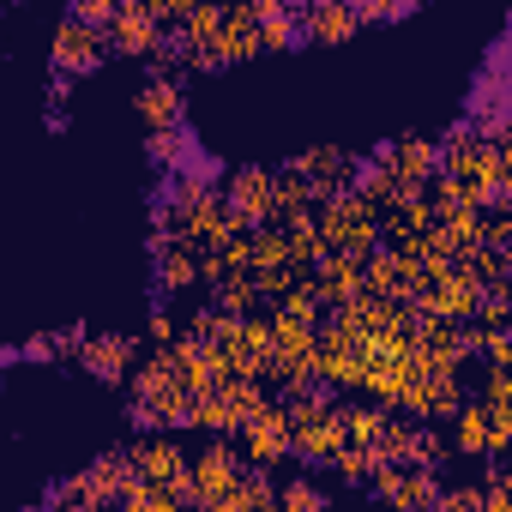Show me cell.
<instances>
[{
	"instance_id": "6da1fadb",
	"label": "cell",
	"mask_w": 512,
	"mask_h": 512,
	"mask_svg": "<svg viewBox=\"0 0 512 512\" xmlns=\"http://www.w3.org/2000/svg\"><path fill=\"white\" fill-rule=\"evenodd\" d=\"M314 229H320V247L326 253H350V260H374V241H380V211L362 199V193H326L314 205Z\"/></svg>"
},
{
	"instance_id": "7a4b0ae2",
	"label": "cell",
	"mask_w": 512,
	"mask_h": 512,
	"mask_svg": "<svg viewBox=\"0 0 512 512\" xmlns=\"http://www.w3.org/2000/svg\"><path fill=\"white\" fill-rule=\"evenodd\" d=\"M187 410H193V392L175 380L169 350H157V356L133 374V416H139V428L169 434V428H181V422H187Z\"/></svg>"
},
{
	"instance_id": "3957f363",
	"label": "cell",
	"mask_w": 512,
	"mask_h": 512,
	"mask_svg": "<svg viewBox=\"0 0 512 512\" xmlns=\"http://www.w3.org/2000/svg\"><path fill=\"white\" fill-rule=\"evenodd\" d=\"M260 410H272V398H266V386H260V380H223V386H211V392H199V398H193L187 422H193V428H205V434H241Z\"/></svg>"
},
{
	"instance_id": "277c9868",
	"label": "cell",
	"mask_w": 512,
	"mask_h": 512,
	"mask_svg": "<svg viewBox=\"0 0 512 512\" xmlns=\"http://www.w3.org/2000/svg\"><path fill=\"white\" fill-rule=\"evenodd\" d=\"M241 476H247V464L235 458V446L211 440L199 458H187V506H199V512H217Z\"/></svg>"
},
{
	"instance_id": "5b68a950",
	"label": "cell",
	"mask_w": 512,
	"mask_h": 512,
	"mask_svg": "<svg viewBox=\"0 0 512 512\" xmlns=\"http://www.w3.org/2000/svg\"><path fill=\"white\" fill-rule=\"evenodd\" d=\"M223 205H229V217H235L241 229H266V223L278 217V175H272V169H235Z\"/></svg>"
},
{
	"instance_id": "8992f818",
	"label": "cell",
	"mask_w": 512,
	"mask_h": 512,
	"mask_svg": "<svg viewBox=\"0 0 512 512\" xmlns=\"http://www.w3.org/2000/svg\"><path fill=\"white\" fill-rule=\"evenodd\" d=\"M374 494H380L386 506H398V512H428L434 494H440V482H434V470H422V464H380Z\"/></svg>"
},
{
	"instance_id": "52a82bcc",
	"label": "cell",
	"mask_w": 512,
	"mask_h": 512,
	"mask_svg": "<svg viewBox=\"0 0 512 512\" xmlns=\"http://www.w3.org/2000/svg\"><path fill=\"white\" fill-rule=\"evenodd\" d=\"M127 464H133V476H139V482H169V488L187 500V452H181L169 434L139 440V446L127 452Z\"/></svg>"
},
{
	"instance_id": "ba28073f",
	"label": "cell",
	"mask_w": 512,
	"mask_h": 512,
	"mask_svg": "<svg viewBox=\"0 0 512 512\" xmlns=\"http://www.w3.org/2000/svg\"><path fill=\"white\" fill-rule=\"evenodd\" d=\"M284 452H290V422L272 404V410H260V416L241 428V458H247V470H272Z\"/></svg>"
},
{
	"instance_id": "9c48e42d",
	"label": "cell",
	"mask_w": 512,
	"mask_h": 512,
	"mask_svg": "<svg viewBox=\"0 0 512 512\" xmlns=\"http://www.w3.org/2000/svg\"><path fill=\"white\" fill-rule=\"evenodd\" d=\"M103 43L115 55H145V49H163V25L151 19L145 0H133V7H115V19L103 25Z\"/></svg>"
},
{
	"instance_id": "30bf717a",
	"label": "cell",
	"mask_w": 512,
	"mask_h": 512,
	"mask_svg": "<svg viewBox=\"0 0 512 512\" xmlns=\"http://www.w3.org/2000/svg\"><path fill=\"white\" fill-rule=\"evenodd\" d=\"M103 55H109L103 31L67 13V19H61V31H55V67H61V73H91Z\"/></svg>"
},
{
	"instance_id": "8fae6325",
	"label": "cell",
	"mask_w": 512,
	"mask_h": 512,
	"mask_svg": "<svg viewBox=\"0 0 512 512\" xmlns=\"http://www.w3.org/2000/svg\"><path fill=\"white\" fill-rule=\"evenodd\" d=\"M308 290L320 308H344L350 296H362V260H350V253H326V260L308 272Z\"/></svg>"
},
{
	"instance_id": "7c38bea8",
	"label": "cell",
	"mask_w": 512,
	"mask_h": 512,
	"mask_svg": "<svg viewBox=\"0 0 512 512\" xmlns=\"http://www.w3.org/2000/svg\"><path fill=\"white\" fill-rule=\"evenodd\" d=\"M247 55H266L260 25H253V7H223V31L211 43V67L217 61H247Z\"/></svg>"
},
{
	"instance_id": "4fadbf2b",
	"label": "cell",
	"mask_w": 512,
	"mask_h": 512,
	"mask_svg": "<svg viewBox=\"0 0 512 512\" xmlns=\"http://www.w3.org/2000/svg\"><path fill=\"white\" fill-rule=\"evenodd\" d=\"M356 31H362L356 7H338V0H320V7L296 13V37H308V43H350Z\"/></svg>"
},
{
	"instance_id": "5bb4252c",
	"label": "cell",
	"mask_w": 512,
	"mask_h": 512,
	"mask_svg": "<svg viewBox=\"0 0 512 512\" xmlns=\"http://www.w3.org/2000/svg\"><path fill=\"white\" fill-rule=\"evenodd\" d=\"M79 362H85V374H97V380H127V362H133V338H121V332H103V338H85V350H79Z\"/></svg>"
},
{
	"instance_id": "9a60e30c",
	"label": "cell",
	"mask_w": 512,
	"mask_h": 512,
	"mask_svg": "<svg viewBox=\"0 0 512 512\" xmlns=\"http://www.w3.org/2000/svg\"><path fill=\"white\" fill-rule=\"evenodd\" d=\"M181 85L175 79H151L145 91H139V121L151 127V133H175L181 127Z\"/></svg>"
},
{
	"instance_id": "2e32d148",
	"label": "cell",
	"mask_w": 512,
	"mask_h": 512,
	"mask_svg": "<svg viewBox=\"0 0 512 512\" xmlns=\"http://www.w3.org/2000/svg\"><path fill=\"white\" fill-rule=\"evenodd\" d=\"M452 452H464V458H482V452H494V428H488V410L482 404H458L452 410V440H446Z\"/></svg>"
},
{
	"instance_id": "e0dca14e",
	"label": "cell",
	"mask_w": 512,
	"mask_h": 512,
	"mask_svg": "<svg viewBox=\"0 0 512 512\" xmlns=\"http://www.w3.org/2000/svg\"><path fill=\"white\" fill-rule=\"evenodd\" d=\"M217 512H278V488L266 482V470H247V476L229 488V500H223Z\"/></svg>"
},
{
	"instance_id": "ac0fdd59",
	"label": "cell",
	"mask_w": 512,
	"mask_h": 512,
	"mask_svg": "<svg viewBox=\"0 0 512 512\" xmlns=\"http://www.w3.org/2000/svg\"><path fill=\"white\" fill-rule=\"evenodd\" d=\"M157 284L163 290H193L199 284V253H187L181 241H163V253H157Z\"/></svg>"
},
{
	"instance_id": "d6986e66",
	"label": "cell",
	"mask_w": 512,
	"mask_h": 512,
	"mask_svg": "<svg viewBox=\"0 0 512 512\" xmlns=\"http://www.w3.org/2000/svg\"><path fill=\"white\" fill-rule=\"evenodd\" d=\"M121 512H187V500L169 488V482H127V494H121Z\"/></svg>"
},
{
	"instance_id": "ffe728a7",
	"label": "cell",
	"mask_w": 512,
	"mask_h": 512,
	"mask_svg": "<svg viewBox=\"0 0 512 512\" xmlns=\"http://www.w3.org/2000/svg\"><path fill=\"white\" fill-rule=\"evenodd\" d=\"M338 428H344V446H374L380 428H386V410L380 404H344L338 410Z\"/></svg>"
},
{
	"instance_id": "44dd1931",
	"label": "cell",
	"mask_w": 512,
	"mask_h": 512,
	"mask_svg": "<svg viewBox=\"0 0 512 512\" xmlns=\"http://www.w3.org/2000/svg\"><path fill=\"white\" fill-rule=\"evenodd\" d=\"M326 470H332L338 482L362 488V482H374V476H380V452H374V446H344V452H338V458H332Z\"/></svg>"
},
{
	"instance_id": "7402d4cb",
	"label": "cell",
	"mask_w": 512,
	"mask_h": 512,
	"mask_svg": "<svg viewBox=\"0 0 512 512\" xmlns=\"http://www.w3.org/2000/svg\"><path fill=\"white\" fill-rule=\"evenodd\" d=\"M253 25H260V43H266V49H290V43H296V13L278 7V0L253 7Z\"/></svg>"
},
{
	"instance_id": "603a6c76",
	"label": "cell",
	"mask_w": 512,
	"mask_h": 512,
	"mask_svg": "<svg viewBox=\"0 0 512 512\" xmlns=\"http://www.w3.org/2000/svg\"><path fill=\"white\" fill-rule=\"evenodd\" d=\"M332 500H326V488L314 482V476H290L284 488H278V512H326Z\"/></svg>"
},
{
	"instance_id": "cb8c5ba5",
	"label": "cell",
	"mask_w": 512,
	"mask_h": 512,
	"mask_svg": "<svg viewBox=\"0 0 512 512\" xmlns=\"http://www.w3.org/2000/svg\"><path fill=\"white\" fill-rule=\"evenodd\" d=\"M476 506H482V488H476V482H452V488L434 494L428 512H476Z\"/></svg>"
},
{
	"instance_id": "d4e9b609",
	"label": "cell",
	"mask_w": 512,
	"mask_h": 512,
	"mask_svg": "<svg viewBox=\"0 0 512 512\" xmlns=\"http://www.w3.org/2000/svg\"><path fill=\"white\" fill-rule=\"evenodd\" d=\"M476 338H482V350H488V362H494V368H506V362H512V338H506V332H476Z\"/></svg>"
},
{
	"instance_id": "484cf974",
	"label": "cell",
	"mask_w": 512,
	"mask_h": 512,
	"mask_svg": "<svg viewBox=\"0 0 512 512\" xmlns=\"http://www.w3.org/2000/svg\"><path fill=\"white\" fill-rule=\"evenodd\" d=\"M151 338L169 350V344H175V320H169V314H151Z\"/></svg>"
}]
</instances>
